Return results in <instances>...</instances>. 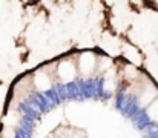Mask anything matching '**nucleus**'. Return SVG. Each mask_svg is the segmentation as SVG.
<instances>
[{"label":"nucleus","mask_w":158,"mask_h":138,"mask_svg":"<svg viewBox=\"0 0 158 138\" xmlns=\"http://www.w3.org/2000/svg\"><path fill=\"white\" fill-rule=\"evenodd\" d=\"M157 2H158V0H157Z\"/></svg>","instance_id":"5"},{"label":"nucleus","mask_w":158,"mask_h":138,"mask_svg":"<svg viewBox=\"0 0 158 138\" xmlns=\"http://www.w3.org/2000/svg\"><path fill=\"white\" fill-rule=\"evenodd\" d=\"M148 117L152 120V121H157L158 123V98L154 100L149 106H148Z\"/></svg>","instance_id":"4"},{"label":"nucleus","mask_w":158,"mask_h":138,"mask_svg":"<svg viewBox=\"0 0 158 138\" xmlns=\"http://www.w3.org/2000/svg\"><path fill=\"white\" fill-rule=\"evenodd\" d=\"M75 65L71 61V60H61L57 66V77L63 82V83H68L71 82L74 77H75Z\"/></svg>","instance_id":"1"},{"label":"nucleus","mask_w":158,"mask_h":138,"mask_svg":"<svg viewBox=\"0 0 158 138\" xmlns=\"http://www.w3.org/2000/svg\"><path fill=\"white\" fill-rule=\"evenodd\" d=\"M32 86H35V89H39V91H46V89H49V86H51V78H49V75L46 74V71H39V72H35L34 80H32Z\"/></svg>","instance_id":"3"},{"label":"nucleus","mask_w":158,"mask_h":138,"mask_svg":"<svg viewBox=\"0 0 158 138\" xmlns=\"http://www.w3.org/2000/svg\"><path fill=\"white\" fill-rule=\"evenodd\" d=\"M78 68L83 74H91L97 68V57L92 52H83L78 58Z\"/></svg>","instance_id":"2"}]
</instances>
